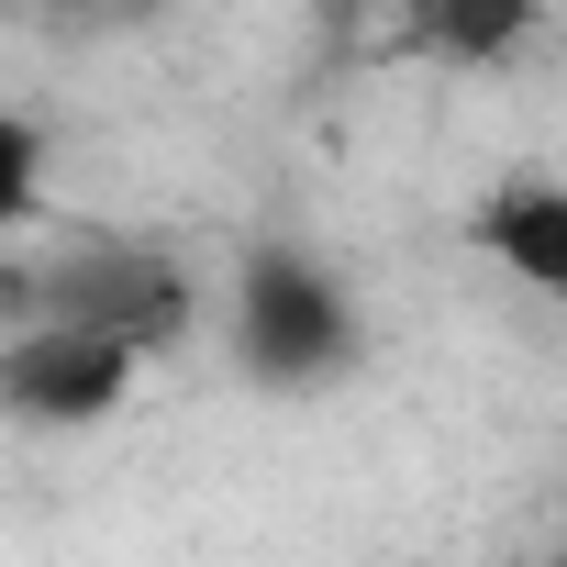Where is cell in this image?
<instances>
[{
  "label": "cell",
  "mask_w": 567,
  "mask_h": 567,
  "mask_svg": "<svg viewBox=\"0 0 567 567\" xmlns=\"http://www.w3.org/2000/svg\"><path fill=\"white\" fill-rule=\"evenodd\" d=\"M234 357L267 390H323L357 368V301L334 290V267L301 245H256L234 278Z\"/></svg>",
  "instance_id": "1"
},
{
  "label": "cell",
  "mask_w": 567,
  "mask_h": 567,
  "mask_svg": "<svg viewBox=\"0 0 567 567\" xmlns=\"http://www.w3.org/2000/svg\"><path fill=\"white\" fill-rule=\"evenodd\" d=\"M12 312H23V323H34V312H56V323H101V334L167 357V346L189 334L200 290H189V267H178L167 245H112V234H101V245H68V256L23 267Z\"/></svg>",
  "instance_id": "2"
},
{
  "label": "cell",
  "mask_w": 567,
  "mask_h": 567,
  "mask_svg": "<svg viewBox=\"0 0 567 567\" xmlns=\"http://www.w3.org/2000/svg\"><path fill=\"white\" fill-rule=\"evenodd\" d=\"M134 379H145V346H123L101 323H56V312L12 323V346H0V390H12L23 423H101V412H123Z\"/></svg>",
  "instance_id": "3"
},
{
  "label": "cell",
  "mask_w": 567,
  "mask_h": 567,
  "mask_svg": "<svg viewBox=\"0 0 567 567\" xmlns=\"http://www.w3.org/2000/svg\"><path fill=\"white\" fill-rule=\"evenodd\" d=\"M478 245H489L501 278L567 301V178H501L489 212H478Z\"/></svg>",
  "instance_id": "4"
},
{
  "label": "cell",
  "mask_w": 567,
  "mask_h": 567,
  "mask_svg": "<svg viewBox=\"0 0 567 567\" xmlns=\"http://www.w3.org/2000/svg\"><path fill=\"white\" fill-rule=\"evenodd\" d=\"M534 12L545 0H401V45L445 56V68H501L534 34Z\"/></svg>",
  "instance_id": "5"
},
{
  "label": "cell",
  "mask_w": 567,
  "mask_h": 567,
  "mask_svg": "<svg viewBox=\"0 0 567 567\" xmlns=\"http://www.w3.org/2000/svg\"><path fill=\"white\" fill-rule=\"evenodd\" d=\"M545 567H567V545H556V556H545Z\"/></svg>",
  "instance_id": "6"
}]
</instances>
